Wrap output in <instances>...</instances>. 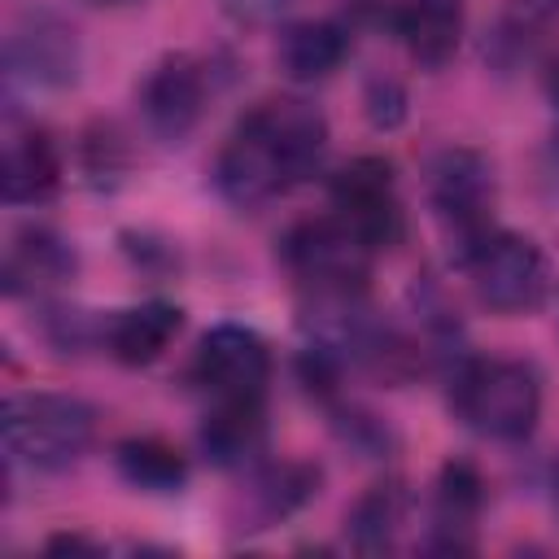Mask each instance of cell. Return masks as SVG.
Wrapping results in <instances>:
<instances>
[{"mask_svg": "<svg viewBox=\"0 0 559 559\" xmlns=\"http://www.w3.org/2000/svg\"><path fill=\"white\" fill-rule=\"evenodd\" d=\"M328 153V118L297 96H271L253 105L240 127L227 135L218 162H214V183L218 192L240 205L258 210L297 183H306Z\"/></svg>", "mask_w": 559, "mask_h": 559, "instance_id": "1", "label": "cell"}, {"mask_svg": "<svg viewBox=\"0 0 559 559\" xmlns=\"http://www.w3.org/2000/svg\"><path fill=\"white\" fill-rule=\"evenodd\" d=\"M450 411L489 441H528L542 419V380L520 358H463L450 376Z\"/></svg>", "mask_w": 559, "mask_h": 559, "instance_id": "2", "label": "cell"}, {"mask_svg": "<svg viewBox=\"0 0 559 559\" xmlns=\"http://www.w3.org/2000/svg\"><path fill=\"white\" fill-rule=\"evenodd\" d=\"M0 428H4V450L17 463L35 472H66L92 450L96 411L83 397L35 389V393H13L4 402Z\"/></svg>", "mask_w": 559, "mask_h": 559, "instance_id": "3", "label": "cell"}, {"mask_svg": "<svg viewBox=\"0 0 559 559\" xmlns=\"http://www.w3.org/2000/svg\"><path fill=\"white\" fill-rule=\"evenodd\" d=\"M454 262L467 275L476 301L493 314H533L550 297V262L533 236L489 227L480 240L459 249Z\"/></svg>", "mask_w": 559, "mask_h": 559, "instance_id": "4", "label": "cell"}, {"mask_svg": "<svg viewBox=\"0 0 559 559\" xmlns=\"http://www.w3.org/2000/svg\"><path fill=\"white\" fill-rule=\"evenodd\" d=\"M280 258L293 271V280L310 293V301H336V297H362L371 249L336 218H306L280 240Z\"/></svg>", "mask_w": 559, "mask_h": 559, "instance_id": "5", "label": "cell"}, {"mask_svg": "<svg viewBox=\"0 0 559 559\" xmlns=\"http://www.w3.org/2000/svg\"><path fill=\"white\" fill-rule=\"evenodd\" d=\"M493 166L476 148H441L428 162V205L445 236L454 240V253L480 240L493 227Z\"/></svg>", "mask_w": 559, "mask_h": 559, "instance_id": "6", "label": "cell"}, {"mask_svg": "<svg viewBox=\"0 0 559 559\" xmlns=\"http://www.w3.org/2000/svg\"><path fill=\"white\" fill-rule=\"evenodd\" d=\"M332 214L371 249H393L406 231V210L397 197L393 166L384 157H354L332 179Z\"/></svg>", "mask_w": 559, "mask_h": 559, "instance_id": "7", "label": "cell"}, {"mask_svg": "<svg viewBox=\"0 0 559 559\" xmlns=\"http://www.w3.org/2000/svg\"><path fill=\"white\" fill-rule=\"evenodd\" d=\"M197 389L218 402H262L271 384V349L253 328L218 323L201 336L192 358Z\"/></svg>", "mask_w": 559, "mask_h": 559, "instance_id": "8", "label": "cell"}, {"mask_svg": "<svg viewBox=\"0 0 559 559\" xmlns=\"http://www.w3.org/2000/svg\"><path fill=\"white\" fill-rule=\"evenodd\" d=\"M205 105H210V66L201 57H192V52L162 57L148 70V79L140 83L144 122L166 144H183L201 127Z\"/></svg>", "mask_w": 559, "mask_h": 559, "instance_id": "9", "label": "cell"}, {"mask_svg": "<svg viewBox=\"0 0 559 559\" xmlns=\"http://www.w3.org/2000/svg\"><path fill=\"white\" fill-rule=\"evenodd\" d=\"M9 74L26 87H70L79 79V35L52 9H26L9 26Z\"/></svg>", "mask_w": 559, "mask_h": 559, "instance_id": "10", "label": "cell"}, {"mask_svg": "<svg viewBox=\"0 0 559 559\" xmlns=\"http://www.w3.org/2000/svg\"><path fill=\"white\" fill-rule=\"evenodd\" d=\"M61 188V153L35 122H9L0 153V197L9 205H44Z\"/></svg>", "mask_w": 559, "mask_h": 559, "instance_id": "11", "label": "cell"}, {"mask_svg": "<svg viewBox=\"0 0 559 559\" xmlns=\"http://www.w3.org/2000/svg\"><path fill=\"white\" fill-rule=\"evenodd\" d=\"M463 4L459 0H397L393 4V35L402 39L406 57L424 70H441L454 61L463 44Z\"/></svg>", "mask_w": 559, "mask_h": 559, "instance_id": "12", "label": "cell"}, {"mask_svg": "<svg viewBox=\"0 0 559 559\" xmlns=\"http://www.w3.org/2000/svg\"><path fill=\"white\" fill-rule=\"evenodd\" d=\"M183 332V310L175 301H140V306H127L118 310L109 323H105V349L122 362V367H148L157 362L170 341Z\"/></svg>", "mask_w": 559, "mask_h": 559, "instance_id": "13", "label": "cell"}, {"mask_svg": "<svg viewBox=\"0 0 559 559\" xmlns=\"http://www.w3.org/2000/svg\"><path fill=\"white\" fill-rule=\"evenodd\" d=\"M74 275V249L48 227H22L4 253V293L35 297Z\"/></svg>", "mask_w": 559, "mask_h": 559, "instance_id": "14", "label": "cell"}, {"mask_svg": "<svg viewBox=\"0 0 559 559\" xmlns=\"http://www.w3.org/2000/svg\"><path fill=\"white\" fill-rule=\"evenodd\" d=\"M485 507V480L472 463H445L432 493V546L437 550H472L476 520Z\"/></svg>", "mask_w": 559, "mask_h": 559, "instance_id": "15", "label": "cell"}, {"mask_svg": "<svg viewBox=\"0 0 559 559\" xmlns=\"http://www.w3.org/2000/svg\"><path fill=\"white\" fill-rule=\"evenodd\" d=\"M275 57H280V70L297 83H319L328 79L332 70H341V61L349 57V35L345 26L336 22H293L284 26L280 44H275Z\"/></svg>", "mask_w": 559, "mask_h": 559, "instance_id": "16", "label": "cell"}, {"mask_svg": "<svg viewBox=\"0 0 559 559\" xmlns=\"http://www.w3.org/2000/svg\"><path fill=\"white\" fill-rule=\"evenodd\" d=\"M266 445V411L262 402H218L201 424V450L218 467H245Z\"/></svg>", "mask_w": 559, "mask_h": 559, "instance_id": "17", "label": "cell"}, {"mask_svg": "<svg viewBox=\"0 0 559 559\" xmlns=\"http://www.w3.org/2000/svg\"><path fill=\"white\" fill-rule=\"evenodd\" d=\"M114 463L127 485L148 489V493H175L188 485V459L179 454V445L162 437H127L114 450Z\"/></svg>", "mask_w": 559, "mask_h": 559, "instance_id": "18", "label": "cell"}, {"mask_svg": "<svg viewBox=\"0 0 559 559\" xmlns=\"http://www.w3.org/2000/svg\"><path fill=\"white\" fill-rule=\"evenodd\" d=\"M402 524H406V493L393 480L371 485L349 511V533L358 550H393Z\"/></svg>", "mask_w": 559, "mask_h": 559, "instance_id": "19", "label": "cell"}, {"mask_svg": "<svg viewBox=\"0 0 559 559\" xmlns=\"http://www.w3.org/2000/svg\"><path fill=\"white\" fill-rule=\"evenodd\" d=\"M319 493V467L310 463H271L253 476V507L262 520H284Z\"/></svg>", "mask_w": 559, "mask_h": 559, "instance_id": "20", "label": "cell"}, {"mask_svg": "<svg viewBox=\"0 0 559 559\" xmlns=\"http://www.w3.org/2000/svg\"><path fill=\"white\" fill-rule=\"evenodd\" d=\"M555 22H559V0H507V13L498 22V31H493V48L507 52V57H520Z\"/></svg>", "mask_w": 559, "mask_h": 559, "instance_id": "21", "label": "cell"}, {"mask_svg": "<svg viewBox=\"0 0 559 559\" xmlns=\"http://www.w3.org/2000/svg\"><path fill=\"white\" fill-rule=\"evenodd\" d=\"M367 114H371L376 127H397L402 114H406L402 87H397V83H371V92H367Z\"/></svg>", "mask_w": 559, "mask_h": 559, "instance_id": "22", "label": "cell"}, {"mask_svg": "<svg viewBox=\"0 0 559 559\" xmlns=\"http://www.w3.org/2000/svg\"><path fill=\"white\" fill-rule=\"evenodd\" d=\"M297 0H223V9L236 17V22H249V26H262V22H280Z\"/></svg>", "mask_w": 559, "mask_h": 559, "instance_id": "23", "label": "cell"}, {"mask_svg": "<svg viewBox=\"0 0 559 559\" xmlns=\"http://www.w3.org/2000/svg\"><path fill=\"white\" fill-rule=\"evenodd\" d=\"M546 96L555 100V109H559V61L550 66V74H546Z\"/></svg>", "mask_w": 559, "mask_h": 559, "instance_id": "24", "label": "cell"}, {"mask_svg": "<svg viewBox=\"0 0 559 559\" xmlns=\"http://www.w3.org/2000/svg\"><path fill=\"white\" fill-rule=\"evenodd\" d=\"M96 4H140V0H96Z\"/></svg>", "mask_w": 559, "mask_h": 559, "instance_id": "25", "label": "cell"}]
</instances>
